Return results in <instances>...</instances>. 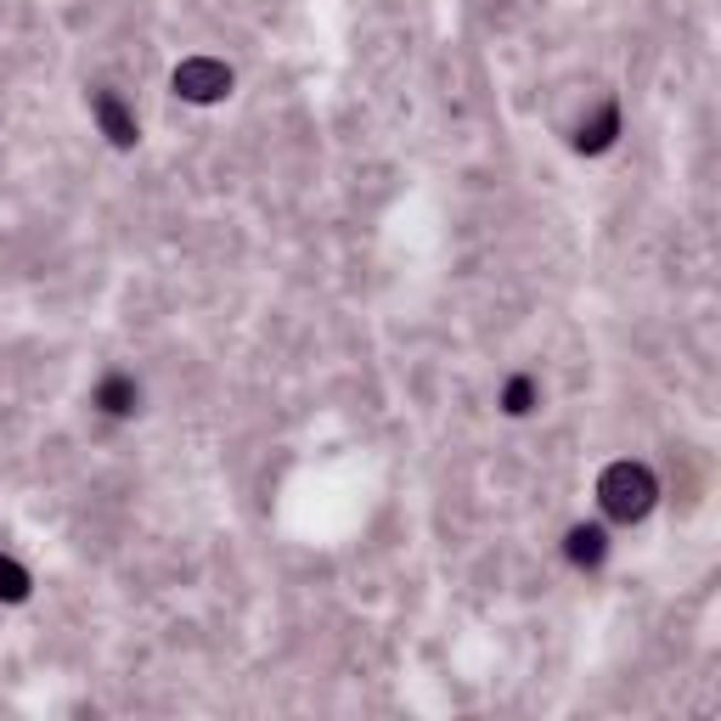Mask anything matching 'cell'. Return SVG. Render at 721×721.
Segmentation results:
<instances>
[{
	"label": "cell",
	"instance_id": "cell-1",
	"mask_svg": "<svg viewBox=\"0 0 721 721\" xmlns=\"http://www.w3.org/2000/svg\"><path fill=\"white\" fill-rule=\"evenodd\" d=\"M654 497H659V485H654V473L642 468V462H609L604 473H597V502H604V513L609 519H620V524H631V519H642L648 508H654Z\"/></svg>",
	"mask_w": 721,
	"mask_h": 721
},
{
	"label": "cell",
	"instance_id": "cell-2",
	"mask_svg": "<svg viewBox=\"0 0 721 721\" xmlns=\"http://www.w3.org/2000/svg\"><path fill=\"white\" fill-rule=\"evenodd\" d=\"M175 91L187 102H220L231 91V69L215 63V56H187V63L175 69Z\"/></svg>",
	"mask_w": 721,
	"mask_h": 721
},
{
	"label": "cell",
	"instance_id": "cell-3",
	"mask_svg": "<svg viewBox=\"0 0 721 721\" xmlns=\"http://www.w3.org/2000/svg\"><path fill=\"white\" fill-rule=\"evenodd\" d=\"M91 113H96V125H102V136H107L113 147H136V118H130V107L118 102L113 91H96V96H91Z\"/></svg>",
	"mask_w": 721,
	"mask_h": 721
},
{
	"label": "cell",
	"instance_id": "cell-4",
	"mask_svg": "<svg viewBox=\"0 0 721 721\" xmlns=\"http://www.w3.org/2000/svg\"><path fill=\"white\" fill-rule=\"evenodd\" d=\"M96 406H102L107 417H136V411H142V384H136L130 373H107V378L96 384Z\"/></svg>",
	"mask_w": 721,
	"mask_h": 721
},
{
	"label": "cell",
	"instance_id": "cell-5",
	"mask_svg": "<svg viewBox=\"0 0 721 721\" xmlns=\"http://www.w3.org/2000/svg\"><path fill=\"white\" fill-rule=\"evenodd\" d=\"M604 553H609V530L604 524H575L570 530V564L592 570V564H604Z\"/></svg>",
	"mask_w": 721,
	"mask_h": 721
},
{
	"label": "cell",
	"instance_id": "cell-6",
	"mask_svg": "<svg viewBox=\"0 0 721 721\" xmlns=\"http://www.w3.org/2000/svg\"><path fill=\"white\" fill-rule=\"evenodd\" d=\"M615 130H620V113H615V107H604V113L592 118V125H581L575 147H581V153H604V147L615 142Z\"/></svg>",
	"mask_w": 721,
	"mask_h": 721
},
{
	"label": "cell",
	"instance_id": "cell-7",
	"mask_svg": "<svg viewBox=\"0 0 721 721\" xmlns=\"http://www.w3.org/2000/svg\"><path fill=\"white\" fill-rule=\"evenodd\" d=\"M502 411H508V417L535 411V378H508V389H502Z\"/></svg>",
	"mask_w": 721,
	"mask_h": 721
},
{
	"label": "cell",
	"instance_id": "cell-8",
	"mask_svg": "<svg viewBox=\"0 0 721 721\" xmlns=\"http://www.w3.org/2000/svg\"><path fill=\"white\" fill-rule=\"evenodd\" d=\"M0 597H7V604H23L29 597V570L18 558H0Z\"/></svg>",
	"mask_w": 721,
	"mask_h": 721
}]
</instances>
